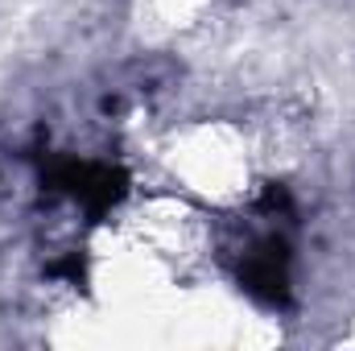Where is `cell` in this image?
Returning a JSON list of instances; mask_svg holds the SVG:
<instances>
[{
	"mask_svg": "<svg viewBox=\"0 0 355 351\" xmlns=\"http://www.w3.org/2000/svg\"><path fill=\"white\" fill-rule=\"evenodd\" d=\"M240 281L248 293L265 298V302H281L285 285H289V252L281 240H265L257 252H248V261L240 268Z\"/></svg>",
	"mask_w": 355,
	"mask_h": 351,
	"instance_id": "1",
	"label": "cell"
},
{
	"mask_svg": "<svg viewBox=\"0 0 355 351\" xmlns=\"http://www.w3.org/2000/svg\"><path fill=\"white\" fill-rule=\"evenodd\" d=\"M62 186L75 198H83V203H91L99 211V207H112L124 194V174L112 170V166H71L62 174Z\"/></svg>",
	"mask_w": 355,
	"mask_h": 351,
	"instance_id": "2",
	"label": "cell"
}]
</instances>
